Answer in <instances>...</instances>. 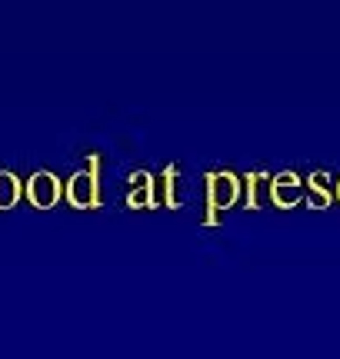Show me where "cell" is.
Listing matches in <instances>:
<instances>
[{
	"instance_id": "cell-2",
	"label": "cell",
	"mask_w": 340,
	"mask_h": 359,
	"mask_svg": "<svg viewBox=\"0 0 340 359\" xmlns=\"http://www.w3.org/2000/svg\"><path fill=\"white\" fill-rule=\"evenodd\" d=\"M13 196H17V187H13L11 177H0V206H11Z\"/></svg>"
},
{
	"instance_id": "cell-1",
	"label": "cell",
	"mask_w": 340,
	"mask_h": 359,
	"mask_svg": "<svg viewBox=\"0 0 340 359\" xmlns=\"http://www.w3.org/2000/svg\"><path fill=\"white\" fill-rule=\"evenodd\" d=\"M53 193H57V187H53V180H51V177H37V180H34V200H37L40 206L51 203Z\"/></svg>"
}]
</instances>
